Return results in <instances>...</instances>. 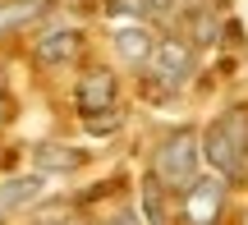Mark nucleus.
I'll list each match as a JSON object with an SVG mask.
<instances>
[{"mask_svg": "<svg viewBox=\"0 0 248 225\" xmlns=\"http://www.w3.org/2000/svg\"><path fill=\"white\" fill-rule=\"evenodd\" d=\"M202 161L221 180H239L248 170V106L225 110L202 129Z\"/></svg>", "mask_w": 248, "mask_h": 225, "instance_id": "1", "label": "nucleus"}, {"mask_svg": "<svg viewBox=\"0 0 248 225\" xmlns=\"http://www.w3.org/2000/svg\"><path fill=\"white\" fill-rule=\"evenodd\" d=\"M198 170H202V134L188 129V124L170 129V134L156 143L152 180H156L161 189H170V193H184L188 184L198 180Z\"/></svg>", "mask_w": 248, "mask_h": 225, "instance_id": "2", "label": "nucleus"}, {"mask_svg": "<svg viewBox=\"0 0 248 225\" xmlns=\"http://www.w3.org/2000/svg\"><path fill=\"white\" fill-rule=\"evenodd\" d=\"M152 78H161V88H184L188 74H193V46L184 42V37H161L156 51H152Z\"/></svg>", "mask_w": 248, "mask_h": 225, "instance_id": "3", "label": "nucleus"}, {"mask_svg": "<svg viewBox=\"0 0 248 225\" xmlns=\"http://www.w3.org/2000/svg\"><path fill=\"white\" fill-rule=\"evenodd\" d=\"M115 97H120V78L110 69H88L74 88V106H78L83 120H97V115H110L115 110Z\"/></svg>", "mask_w": 248, "mask_h": 225, "instance_id": "4", "label": "nucleus"}, {"mask_svg": "<svg viewBox=\"0 0 248 225\" xmlns=\"http://www.w3.org/2000/svg\"><path fill=\"white\" fill-rule=\"evenodd\" d=\"M179 198H184V221L188 225H216L221 207H225V180L221 175H207V180L198 175Z\"/></svg>", "mask_w": 248, "mask_h": 225, "instance_id": "5", "label": "nucleus"}, {"mask_svg": "<svg viewBox=\"0 0 248 225\" xmlns=\"http://www.w3.org/2000/svg\"><path fill=\"white\" fill-rule=\"evenodd\" d=\"M42 193H46V175H42V170L0 180V216L23 211V207H32V202H42Z\"/></svg>", "mask_w": 248, "mask_h": 225, "instance_id": "6", "label": "nucleus"}, {"mask_svg": "<svg viewBox=\"0 0 248 225\" xmlns=\"http://www.w3.org/2000/svg\"><path fill=\"white\" fill-rule=\"evenodd\" d=\"M78 51H83V32H74V28H51V32H42L37 46H32L37 64H69Z\"/></svg>", "mask_w": 248, "mask_h": 225, "instance_id": "7", "label": "nucleus"}, {"mask_svg": "<svg viewBox=\"0 0 248 225\" xmlns=\"http://www.w3.org/2000/svg\"><path fill=\"white\" fill-rule=\"evenodd\" d=\"M83 161H88V152H78V147H64V143L32 147V165H37L42 175H69V170H78Z\"/></svg>", "mask_w": 248, "mask_h": 225, "instance_id": "8", "label": "nucleus"}, {"mask_svg": "<svg viewBox=\"0 0 248 225\" xmlns=\"http://www.w3.org/2000/svg\"><path fill=\"white\" fill-rule=\"evenodd\" d=\"M115 51H120V60H129V64H147L152 51H156V42H152L147 28H120L115 32Z\"/></svg>", "mask_w": 248, "mask_h": 225, "instance_id": "9", "label": "nucleus"}, {"mask_svg": "<svg viewBox=\"0 0 248 225\" xmlns=\"http://www.w3.org/2000/svg\"><path fill=\"white\" fill-rule=\"evenodd\" d=\"M46 0H0V32H18L32 18H42Z\"/></svg>", "mask_w": 248, "mask_h": 225, "instance_id": "10", "label": "nucleus"}, {"mask_svg": "<svg viewBox=\"0 0 248 225\" xmlns=\"http://www.w3.org/2000/svg\"><path fill=\"white\" fill-rule=\"evenodd\" d=\"M193 42L198 46H216L221 42V23H216V14L207 5H198V14H193Z\"/></svg>", "mask_w": 248, "mask_h": 225, "instance_id": "11", "label": "nucleus"}, {"mask_svg": "<svg viewBox=\"0 0 248 225\" xmlns=\"http://www.w3.org/2000/svg\"><path fill=\"white\" fill-rule=\"evenodd\" d=\"M142 216H147V225H166V202H161V184L156 180L142 184Z\"/></svg>", "mask_w": 248, "mask_h": 225, "instance_id": "12", "label": "nucleus"}, {"mask_svg": "<svg viewBox=\"0 0 248 225\" xmlns=\"http://www.w3.org/2000/svg\"><path fill=\"white\" fill-rule=\"evenodd\" d=\"M88 129H92V134H115V129H120V115L110 110V120H88Z\"/></svg>", "mask_w": 248, "mask_h": 225, "instance_id": "13", "label": "nucleus"}, {"mask_svg": "<svg viewBox=\"0 0 248 225\" xmlns=\"http://www.w3.org/2000/svg\"><path fill=\"white\" fill-rule=\"evenodd\" d=\"M101 225H138V216H133V211H115V216L101 221Z\"/></svg>", "mask_w": 248, "mask_h": 225, "instance_id": "14", "label": "nucleus"}]
</instances>
